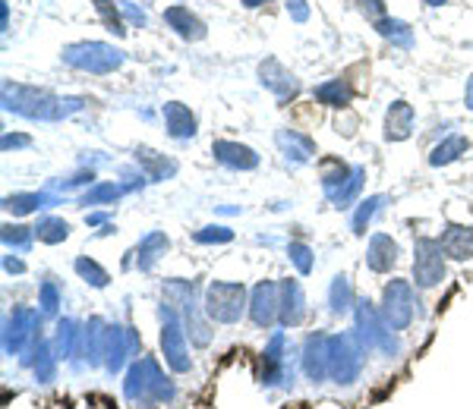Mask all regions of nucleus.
<instances>
[{"label":"nucleus","instance_id":"23","mask_svg":"<svg viewBox=\"0 0 473 409\" xmlns=\"http://www.w3.org/2000/svg\"><path fill=\"white\" fill-rule=\"evenodd\" d=\"M196 239L199 243H228V239H234V233L228 227H206L202 233H196Z\"/></svg>","mask_w":473,"mask_h":409},{"label":"nucleus","instance_id":"13","mask_svg":"<svg viewBox=\"0 0 473 409\" xmlns=\"http://www.w3.org/2000/svg\"><path fill=\"white\" fill-rule=\"evenodd\" d=\"M262 82L268 85V89H275V92H281V94H287V92H294L297 89V82H294V76H290L287 70L281 67L278 60H265L262 63Z\"/></svg>","mask_w":473,"mask_h":409},{"label":"nucleus","instance_id":"30","mask_svg":"<svg viewBox=\"0 0 473 409\" xmlns=\"http://www.w3.org/2000/svg\"><path fill=\"white\" fill-rule=\"evenodd\" d=\"M57 305V293H54V287H45V309L51 312Z\"/></svg>","mask_w":473,"mask_h":409},{"label":"nucleus","instance_id":"12","mask_svg":"<svg viewBox=\"0 0 473 409\" xmlns=\"http://www.w3.org/2000/svg\"><path fill=\"white\" fill-rule=\"evenodd\" d=\"M395 261H398V246L382 233L373 236V243H369V268L373 271H388Z\"/></svg>","mask_w":473,"mask_h":409},{"label":"nucleus","instance_id":"16","mask_svg":"<svg viewBox=\"0 0 473 409\" xmlns=\"http://www.w3.org/2000/svg\"><path fill=\"white\" fill-rule=\"evenodd\" d=\"M35 233H38L41 243H60V239H67L70 227L63 221H57V217H48V221H41L38 227H35Z\"/></svg>","mask_w":473,"mask_h":409},{"label":"nucleus","instance_id":"28","mask_svg":"<svg viewBox=\"0 0 473 409\" xmlns=\"http://www.w3.org/2000/svg\"><path fill=\"white\" fill-rule=\"evenodd\" d=\"M290 13H294V19H297V23H303V19L309 16L307 0H290Z\"/></svg>","mask_w":473,"mask_h":409},{"label":"nucleus","instance_id":"6","mask_svg":"<svg viewBox=\"0 0 473 409\" xmlns=\"http://www.w3.org/2000/svg\"><path fill=\"white\" fill-rule=\"evenodd\" d=\"M439 246L445 255H451V258L467 261V258H473V230L470 227H448L442 233Z\"/></svg>","mask_w":473,"mask_h":409},{"label":"nucleus","instance_id":"10","mask_svg":"<svg viewBox=\"0 0 473 409\" xmlns=\"http://www.w3.org/2000/svg\"><path fill=\"white\" fill-rule=\"evenodd\" d=\"M164 120H167V129H171L174 138H186L196 133V120H193V114H189V107L177 104V101H174V104H164Z\"/></svg>","mask_w":473,"mask_h":409},{"label":"nucleus","instance_id":"21","mask_svg":"<svg viewBox=\"0 0 473 409\" xmlns=\"http://www.w3.org/2000/svg\"><path fill=\"white\" fill-rule=\"evenodd\" d=\"M45 202L41 195H13V199H6V211H13V214H26V211L38 208V204Z\"/></svg>","mask_w":473,"mask_h":409},{"label":"nucleus","instance_id":"29","mask_svg":"<svg viewBox=\"0 0 473 409\" xmlns=\"http://www.w3.org/2000/svg\"><path fill=\"white\" fill-rule=\"evenodd\" d=\"M123 10H127V16H129V19H133V23H139V26L145 23V16H142V13H139V10H136V6H129V4H123Z\"/></svg>","mask_w":473,"mask_h":409},{"label":"nucleus","instance_id":"18","mask_svg":"<svg viewBox=\"0 0 473 409\" xmlns=\"http://www.w3.org/2000/svg\"><path fill=\"white\" fill-rule=\"evenodd\" d=\"M95 6H98V13L105 16V23H107V28H111L114 35H123V32H127V28H123V23H120L117 6H114L111 0H95Z\"/></svg>","mask_w":473,"mask_h":409},{"label":"nucleus","instance_id":"34","mask_svg":"<svg viewBox=\"0 0 473 409\" xmlns=\"http://www.w3.org/2000/svg\"><path fill=\"white\" fill-rule=\"evenodd\" d=\"M246 6H259V4H268V0H243Z\"/></svg>","mask_w":473,"mask_h":409},{"label":"nucleus","instance_id":"7","mask_svg":"<svg viewBox=\"0 0 473 409\" xmlns=\"http://www.w3.org/2000/svg\"><path fill=\"white\" fill-rule=\"evenodd\" d=\"M281 299H278V290L272 287V283H259L256 287V296H253V321H256L259 327L272 325L275 321V312H278Z\"/></svg>","mask_w":473,"mask_h":409},{"label":"nucleus","instance_id":"19","mask_svg":"<svg viewBox=\"0 0 473 409\" xmlns=\"http://www.w3.org/2000/svg\"><path fill=\"white\" fill-rule=\"evenodd\" d=\"M76 271L85 277V280H92L95 287H105L107 283V271H101L98 265H95V261H89V258H79L76 261Z\"/></svg>","mask_w":473,"mask_h":409},{"label":"nucleus","instance_id":"27","mask_svg":"<svg viewBox=\"0 0 473 409\" xmlns=\"http://www.w3.org/2000/svg\"><path fill=\"white\" fill-rule=\"evenodd\" d=\"M360 6H363V13H366L369 19H378L385 13V6H382V0H360Z\"/></svg>","mask_w":473,"mask_h":409},{"label":"nucleus","instance_id":"3","mask_svg":"<svg viewBox=\"0 0 473 409\" xmlns=\"http://www.w3.org/2000/svg\"><path fill=\"white\" fill-rule=\"evenodd\" d=\"M420 287H435L445 277V261H442V246L435 239H420L417 243V261H413Z\"/></svg>","mask_w":473,"mask_h":409},{"label":"nucleus","instance_id":"22","mask_svg":"<svg viewBox=\"0 0 473 409\" xmlns=\"http://www.w3.org/2000/svg\"><path fill=\"white\" fill-rule=\"evenodd\" d=\"M347 302H351V287H347V277H338L331 287V309L334 312H344Z\"/></svg>","mask_w":473,"mask_h":409},{"label":"nucleus","instance_id":"11","mask_svg":"<svg viewBox=\"0 0 473 409\" xmlns=\"http://www.w3.org/2000/svg\"><path fill=\"white\" fill-rule=\"evenodd\" d=\"M164 19L167 23H171L174 28H177L180 35H184V38H202V35H206V26L199 23V19L193 16V13L186 10V6H171V10L164 13Z\"/></svg>","mask_w":473,"mask_h":409},{"label":"nucleus","instance_id":"20","mask_svg":"<svg viewBox=\"0 0 473 409\" xmlns=\"http://www.w3.org/2000/svg\"><path fill=\"white\" fill-rule=\"evenodd\" d=\"M322 180H325V186H338V182H344L347 180V167L344 164H341V160H325V164H322Z\"/></svg>","mask_w":473,"mask_h":409},{"label":"nucleus","instance_id":"24","mask_svg":"<svg viewBox=\"0 0 473 409\" xmlns=\"http://www.w3.org/2000/svg\"><path fill=\"white\" fill-rule=\"evenodd\" d=\"M382 202V199H369V202H363V208L356 211V217H354V233H363V227H366V221L373 217V211H376V204Z\"/></svg>","mask_w":473,"mask_h":409},{"label":"nucleus","instance_id":"31","mask_svg":"<svg viewBox=\"0 0 473 409\" xmlns=\"http://www.w3.org/2000/svg\"><path fill=\"white\" fill-rule=\"evenodd\" d=\"M10 145H28L26 136H6L4 138V148H10Z\"/></svg>","mask_w":473,"mask_h":409},{"label":"nucleus","instance_id":"9","mask_svg":"<svg viewBox=\"0 0 473 409\" xmlns=\"http://www.w3.org/2000/svg\"><path fill=\"white\" fill-rule=\"evenodd\" d=\"M215 155H218V160H224V164L243 167V170H253V167L259 164V158L253 155V148H246V145H237V142H218V145H215Z\"/></svg>","mask_w":473,"mask_h":409},{"label":"nucleus","instance_id":"1","mask_svg":"<svg viewBox=\"0 0 473 409\" xmlns=\"http://www.w3.org/2000/svg\"><path fill=\"white\" fill-rule=\"evenodd\" d=\"M63 60L73 63L79 70H89V72H111L123 63L120 50H114L111 45H98V41H89V45H73L67 48Z\"/></svg>","mask_w":473,"mask_h":409},{"label":"nucleus","instance_id":"4","mask_svg":"<svg viewBox=\"0 0 473 409\" xmlns=\"http://www.w3.org/2000/svg\"><path fill=\"white\" fill-rule=\"evenodd\" d=\"M385 315H388L391 327H407L413 318V293L404 280H391V287L385 290Z\"/></svg>","mask_w":473,"mask_h":409},{"label":"nucleus","instance_id":"33","mask_svg":"<svg viewBox=\"0 0 473 409\" xmlns=\"http://www.w3.org/2000/svg\"><path fill=\"white\" fill-rule=\"evenodd\" d=\"M467 107H473V79H470V85H467Z\"/></svg>","mask_w":473,"mask_h":409},{"label":"nucleus","instance_id":"15","mask_svg":"<svg viewBox=\"0 0 473 409\" xmlns=\"http://www.w3.org/2000/svg\"><path fill=\"white\" fill-rule=\"evenodd\" d=\"M167 249V236H161V233H152L149 239L142 243V261H139V268L142 271H149L152 265H155V258H158V252H164Z\"/></svg>","mask_w":473,"mask_h":409},{"label":"nucleus","instance_id":"5","mask_svg":"<svg viewBox=\"0 0 473 409\" xmlns=\"http://www.w3.org/2000/svg\"><path fill=\"white\" fill-rule=\"evenodd\" d=\"M164 331H161V347H164V356L171 362V369L177 371H186L189 369V359H186V347H184V331H180L177 318L171 312H164Z\"/></svg>","mask_w":473,"mask_h":409},{"label":"nucleus","instance_id":"17","mask_svg":"<svg viewBox=\"0 0 473 409\" xmlns=\"http://www.w3.org/2000/svg\"><path fill=\"white\" fill-rule=\"evenodd\" d=\"M457 151H467V138H461V136H455V138H448L445 145H439V148L432 151V164L439 167V164H448V160H455L457 158Z\"/></svg>","mask_w":473,"mask_h":409},{"label":"nucleus","instance_id":"35","mask_svg":"<svg viewBox=\"0 0 473 409\" xmlns=\"http://www.w3.org/2000/svg\"><path fill=\"white\" fill-rule=\"evenodd\" d=\"M426 4H432V6H439V4H445V0H426Z\"/></svg>","mask_w":473,"mask_h":409},{"label":"nucleus","instance_id":"25","mask_svg":"<svg viewBox=\"0 0 473 409\" xmlns=\"http://www.w3.org/2000/svg\"><path fill=\"white\" fill-rule=\"evenodd\" d=\"M4 239L13 246H26L32 239V233H28V227H4Z\"/></svg>","mask_w":473,"mask_h":409},{"label":"nucleus","instance_id":"8","mask_svg":"<svg viewBox=\"0 0 473 409\" xmlns=\"http://www.w3.org/2000/svg\"><path fill=\"white\" fill-rule=\"evenodd\" d=\"M410 129H413V107L407 104V101L391 104L388 120H385V138H391V142H401V138L410 136Z\"/></svg>","mask_w":473,"mask_h":409},{"label":"nucleus","instance_id":"32","mask_svg":"<svg viewBox=\"0 0 473 409\" xmlns=\"http://www.w3.org/2000/svg\"><path fill=\"white\" fill-rule=\"evenodd\" d=\"M6 271H23V261H13V258H6Z\"/></svg>","mask_w":473,"mask_h":409},{"label":"nucleus","instance_id":"14","mask_svg":"<svg viewBox=\"0 0 473 409\" xmlns=\"http://www.w3.org/2000/svg\"><path fill=\"white\" fill-rule=\"evenodd\" d=\"M351 94H354V89L347 79H334V82H325L316 89V98L322 101V104H331V107H344L347 101H351Z\"/></svg>","mask_w":473,"mask_h":409},{"label":"nucleus","instance_id":"2","mask_svg":"<svg viewBox=\"0 0 473 409\" xmlns=\"http://www.w3.org/2000/svg\"><path fill=\"white\" fill-rule=\"evenodd\" d=\"M243 299H246V290L240 283H212L206 293V312L215 321L230 325V321L243 315Z\"/></svg>","mask_w":473,"mask_h":409},{"label":"nucleus","instance_id":"26","mask_svg":"<svg viewBox=\"0 0 473 409\" xmlns=\"http://www.w3.org/2000/svg\"><path fill=\"white\" fill-rule=\"evenodd\" d=\"M290 255H294V261H297V268H300L303 274H309V268H312V261H309V249L307 246H300V243H294L290 246Z\"/></svg>","mask_w":473,"mask_h":409}]
</instances>
